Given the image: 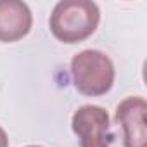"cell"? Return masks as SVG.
I'll return each mask as SVG.
<instances>
[{"mask_svg":"<svg viewBox=\"0 0 147 147\" xmlns=\"http://www.w3.org/2000/svg\"><path fill=\"white\" fill-rule=\"evenodd\" d=\"M114 64L100 50L87 49L71 61V78L75 88L87 97L106 95L114 85Z\"/></svg>","mask_w":147,"mask_h":147,"instance_id":"2","label":"cell"},{"mask_svg":"<svg viewBox=\"0 0 147 147\" xmlns=\"http://www.w3.org/2000/svg\"><path fill=\"white\" fill-rule=\"evenodd\" d=\"M147 102L144 97H126L116 107V121L123 128V147H147Z\"/></svg>","mask_w":147,"mask_h":147,"instance_id":"4","label":"cell"},{"mask_svg":"<svg viewBox=\"0 0 147 147\" xmlns=\"http://www.w3.org/2000/svg\"><path fill=\"white\" fill-rule=\"evenodd\" d=\"M71 128L78 137L80 147H111L114 138L109 114L100 106L78 107L73 114Z\"/></svg>","mask_w":147,"mask_h":147,"instance_id":"3","label":"cell"},{"mask_svg":"<svg viewBox=\"0 0 147 147\" xmlns=\"http://www.w3.org/2000/svg\"><path fill=\"white\" fill-rule=\"evenodd\" d=\"M100 23L99 5L92 0H62L55 4L49 26L62 43H80L92 36Z\"/></svg>","mask_w":147,"mask_h":147,"instance_id":"1","label":"cell"},{"mask_svg":"<svg viewBox=\"0 0 147 147\" xmlns=\"http://www.w3.org/2000/svg\"><path fill=\"white\" fill-rule=\"evenodd\" d=\"M26 147H42V145H26Z\"/></svg>","mask_w":147,"mask_h":147,"instance_id":"7","label":"cell"},{"mask_svg":"<svg viewBox=\"0 0 147 147\" xmlns=\"http://www.w3.org/2000/svg\"><path fill=\"white\" fill-rule=\"evenodd\" d=\"M33 24V14L21 0H0V42L14 43L23 40Z\"/></svg>","mask_w":147,"mask_h":147,"instance_id":"5","label":"cell"},{"mask_svg":"<svg viewBox=\"0 0 147 147\" xmlns=\"http://www.w3.org/2000/svg\"><path fill=\"white\" fill-rule=\"evenodd\" d=\"M0 147H9V137L2 126H0Z\"/></svg>","mask_w":147,"mask_h":147,"instance_id":"6","label":"cell"}]
</instances>
